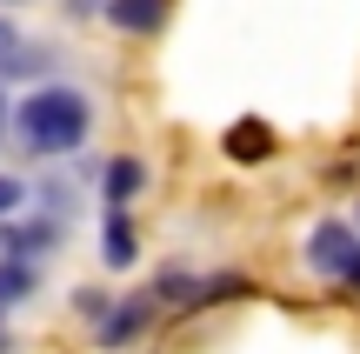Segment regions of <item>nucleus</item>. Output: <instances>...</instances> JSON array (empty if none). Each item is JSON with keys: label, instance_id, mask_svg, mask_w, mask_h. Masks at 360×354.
Listing matches in <instances>:
<instances>
[{"label": "nucleus", "instance_id": "1", "mask_svg": "<svg viewBox=\"0 0 360 354\" xmlns=\"http://www.w3.org/2000/svg\"><path fill=\"white\" fill-rule=\"evenodd\" d=\"M87 127H94V107H87V94H74V87H40V94H27V107H20V134H27L34 154H74V147L87 141Z\"/></svg>", "mask_w": 360, "mask_h": 354}, {"label": "nucleus", "instance_id": "2", "mask_svg": "<svg viewBox=\"0 0 360 354\" xmlns=\"http://www.w3.org/2000/svg\"><path fill=\"white\" fill-rule=\"evenodd\" d=\"M307 261L321 267V274H334L340 288L360 294V234L347 221H321V227H314V234H307Z\"/></svg>", "mask_w": 360, "mask_h": 354}, {"label": "nucleus", "instance_id": "3", "mask_svg": "<svg viewBox=\"0 0 360 354\" xmlns=\"http://www.w3.org/2000/svg\"><path fill=\"white\" fill-rule=\"evenodd\" d=\"M147 321H154V301H147V294H141V301H120L114 315L101 321V348H127V341H141Z\"/></svg>", "mask_w": 360, "mask_h": 354}, {"label": "nucleus", "instance_id": "4", "mask_svg": "<svg viewBox=\"0 0 360 354\" xmlns=\"http://www.w3.org/2000/svg\"><path fill=\"white\" fill-rule=\"evenodd\" d=\"M107 20H114L120 34H154V27L167 20V0H107Z\"/></svg>", "mask_w": 360, "mask_h": 354}, {"label": "nucleus", "instance_id": "5", "mask_svg": "<svg viewBox=\"0 0 360 354\" xmlns=\"http://www.w3.org/2000/svg\"><path fill=\"white\" fill-rule=\"evenodd\" d=\"M40 288V274H34V254H7V261H0V301H27V294Z\"/></svg>", "mask_w": 360, "mask_h": 354}, {"label": "nucleus", "instance_id": "6", "mask_svg": "<svg viewBox=\"0 0 360 354\" xmlns=\"http://www.w3.org/2000/svg\"><path fill=\"white\" fill-rule=\"evenodd\" d=\"M101 181H107V201H134V194L147 187V167H141L134 154H120V160H107Z\"/></svg>", "mask_w": 360, "mask_h": 354}, {"label": "nucleus", "instance_id": "7", "mask_svg": "<svg viewBox=\"0 0 360 354\" xmlns=\"http://www.w3.org/2000/svg\"><path fill=\"white\" fill-rule=\"evenodd\" d=\"M107 261L114 267L134 261V214H127V201H114V214H107Z\"/></svg>", "mask_w": 360, "mask_h": 354}, {"label": "nucleus", "instance_id": "8", "mask_svg": "<svg viewBox=\"0 0 360 354\" xmlns=\"http://www.w3.org/2000/svg\"><path fill=\"white\" fill-rule=\"evenodd\" d=\"M227 154L233 160H260V154H274V134L260 120H240V127H227Z\"/></svg>", "mask_w": 360, "mask_h": 354}, {"label": "nucleus", "instance_id": "9", "mask_svg": "<svg viewBox=\"0 0 360 354\" xmlns=\"http://www.w3.org/2000/svg\"><path fill=\"white\" fill-rule=\"evenodd\" d=\"M47 67V53H34V47H13V40H0V80H13V74H40Z\"/></svg>", "mask_w": 360, "mask_h": 354}, {"label": "nucleus", "instance_id": "10", "mask_svg": "<svg viewBox=\"0 0 360 354\" xmlns=\"http://www.w3.org/2000/svg\"><path fill=\"white\" fill-rule=\"evenodd\" d=\"M20 201H27V187H20V181H13V174H0V221H7V214H13V208H20Z\"/></svg>", "mask_w": 360, "mask_h": 354}, {"label": "nucleus", "instance_id": "11", "mask_svg": "<svg viewBox=\"0 0 360 354\" xmlns=\"http://www.w3.org/2000/svg\"><path fill=\"white\" fill-rule=\"evenodd\" d=\"M80 315H87V321H107L114 308H107V294H101V288H80Z\"/></svg>", "mask_w": 360, "mask_h": 354}, {"label": "nucleus", "instance_id": "12", "mask_svg": "<svg viewBox=\"0 0 360 354\" xmlns=\"http://www.w3.org/2000/svg\"><path fill=\"white\" fill-rule=\"evenodd\" d=\"M0 354H7V341H0Z\"/></svg>", "mask_w": 360, "mask_h": 354}, {"label": "nucleus", "instance_id": "13", "mask_svg": "<svg viewBox=\"0 0 360 354\" xmlns=\"http://www.w3.org/2000/svg\"><path fill=\"white\" fill-rule=\"evenodd\" d=\"M0 114H7V107H0Z\"/></svg>", "mask_w": 360, "mask_h": 354}, {"label": "nucleus", "instance_id": "14", "mask_svg": "<svg viewBox=\"0 0 360 354\" xmlns=\"http://www.w3.org/2000/svg\"><path fill=\"white\" fill-rule=\"evenodd\" d=\"M0 308H7V301H0Z\"/></svg>", "mask_w": 360, "mask_h": 354}]
</instances>
